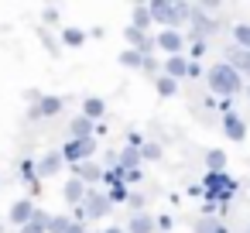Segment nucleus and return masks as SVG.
<instances>
[{"mask_svg":"<svg viewBox=\"0 0 250 233\" xmlns=\"http://www.w3.org/2000/svg\"><path fill=\"white\" fill-rule=\"evenodd\" d=\"M154 89H158V96H175L178 93V83L168 79V76H154Z\"/></svg>","mask_w":250,"mask_h":233,"instance_id":"obj_25","label":"nucleus"},{"mask_svg":"<svg viewBox=\"0 0 250 233\" xmlns=\"http://www.w3.org/2000/svg\"><path fill=\"white\" fill-rule=\"evenodd\" d=\"M127 202H130V206L141 212V206H144V195H141V192H130V199H127Z\"/></svg>","mask_w":250,"mask_h":233,"instance_id":"obj_33","label":"nucleus"},{"mask_svg":"<svg viewBox=\"0 0 250 233\" xmlns=\"http://www.w3.org/2000/svg\"><path fill=\"white\" fill-rule=\"evenodd\" d=\"M154 48H161V52H168V55H185V35L182 31H161L158 38H154Z\"/></svg>","mask_w":250,"mask_h":233,"instance_id":"obj_6","label":"nucleus"},{"mask_svg":"<svg viewBox=\"0 0 250 233\" xmlns=\"http://www.w3.org/2000/svg\"><path fill=\"white\" fill-rule=\"evenodd\" d=\"M223 130H226L229 141H243V137H247V124H243V117H240L236 110L223 117Z\"/></svg>","mask_w":250,"mask_h":233,"instance_id":"obj_12","label":"nucleus"},{"mask_svg":"<svg viewBox=\"0 0 250 233\" xmlns=\"http://www.w3.org/2000/svg\"><path fill=\"white\" fill-rule=\"evenodd\" d=\"M62 106H65V100H62V96H42V100L28 110V117H31V120H42V117H59V113H62Z\"/></svg>","mask_w":250,"mask_h":233,"instance_id":"obj_7","label":"nucleus"},{"mask_svg":"<svg viewBox=\"0 0 250 233\" xmlns=\"http://www.w3.org/2000/svg\"><path fill=\"white\" fill-rule=\"evenodd\" d=\"M188 55H192V59H202V55H206V42H192Z\"/></svg>","mask_w":250,"mask_h":233,"instance_id":"obj_32","label":"nucleus"},{"mask_svg":"<svg viewBox=\"0 0 250 233\" xmlns=\"http://www.w3.org/2000/svg\"><path fill=\"white\" fill-rule=\"evenodd\" d=\"M199 189H202V195H206L209 202H212V199H223V202H229V199L236 195V189H240V185H236V178H233V175H226V171H216V175H206Z\"/></svg>","mask_w":250,"mask_h":233,"instance_id":"obj_3","label":"nucleus"},{"mask_svg":"<svg viewBox=\"0 0 250 233\" xmlns=\"http://www.w3.org/2000/svg\"><path fill=\"white\" fill-rule=\"evenodd\" d=\"M141 69H144V72H154V76H161V62H158V59H154V55H147V59H144V65H141Z\"/></svg>","mask_w":250,"mask_h":233,"instance_id":"obj_31","label":"nucleus"},{"mask_svg":"<svg viewBox=\"0 0 250 233\" xmlns=\"http://www.w3.org/2000/svg\"><path fill=\"white\" fill-rule=\"evenodd\" d=\"M72 178H79L83 185H93V182L103 178V168L93 165V161H83V165H72Z\"/></svg>","mask_w":250,"mask_h":233,"instance_id":"obj_13","label":"nucleus"},{"mask_svg":"<svg viewBox=\"0 0 250 233\" xmlns=\"http://www.w3.org/2000/svg\"><path fill=\"white\" fill-rule=\"evenodd\" d=\"M226 65H233L240 76H250V52H243V48H233V52H229V59H226Z\"/></svg>","mask_w":250,"mask_h":233,"instance_id":"obj_19","label":"nucleus"},{"mask_svg":"<svg viewBox=\"0 0 250 233\" xmlns=\"http://www.w3.org/2000/svg\"><path fill=\"white\" fill-rule=\"evenodd\" d=\"M86 192H89V185H83L79 178H69V182H65V189H62V199H65L69 206H83Z\"/></svg>","mask_w":250,"mask_h":233,"instance_id":"obj_14","label":"nucleus"},{"mask_svg":"<svg viewBox=\"0 0 250 233\" xmlns=\"http://www.w3.org/2000/svg\"><path fill=\"white\" fill-rule=\"evenodd\" d=\"M45 226H48V212H42V209H35V216H31V223H24V226H21V233H48Z\"/></svg>","mask_w":250,"mask_h":233,"instance_id":"obj_22","label":"nucleus"},{"mask_svg":"<svg viewBox=\"0 0 250 233\" xmlns=\"http://www.w3.org/2000/svg\"><path fill=\"white\" fill-rule=\"evenodd\" d=\"M59 154H62V161H69V165H83V161H89V158L96 154V137H83V141L69 137Z\"/></svg>","mask_w":250,"mask_h":233,"instance_id":"obj_4","label":"nucleus"},{"mask_svg":"<svg viewBox=\"0 0 250 233\" xmlns=\"http://www.w3.org/2000/svg\"><path fill=\"white\" fill-rule=\"evenodd\" d=\"M161 76H168V79H188V59L185 55H168L165 62H161Z\"/></svg>","mask_w":250,"mask_h":233,"instance_id":"obj_8","label":"nucleus"},{"mask_svg":"<svg viewBox=\"0 0 250 233\" xmlns=\"http://www.w3.org/2000/svg\"><path fill=\"white\" fill-rule=\"evenodd\" d=\"M62 45H69V48H83V45H86V31H79V28H65V31H62Z\"/></svg>","mask_w":250,"mask_h":233,"instance_id":"obj_24","label":"nucleus"},{"mask_svg":"<svg viewBox=\"0 0 250 233\" xmlns=\"http://www.w3.org/2000/svg\"><path fill=\"white\" fill-rule=\"evenodd\" d=\"M158 158H161V144L147 141V144L141 148V161H158Z\"/></svg>","mask_w":250,"mask_h":233,"instance_id":"obj_30","label":"nucleus"},{"mask_svg":"<svg viewBox=\"0 0 250 233\" xmlns=\"http://www.w3.org/2000/svg\"><path fill=\"white\" fill-rule=\"evenodd\" d=\"M59 168H62V154H59V151L45 154V158L38 161V168H35V171H38V182H42V178H52V175H59Z\"/></svg>","mask_w":250,"mask_h":233,"instance_id":"obj_15","label":"nucleus"},{"mask_svg":"<svg viewBox=\"0 0 250 233\" xmlns=\"http://www.w3.org/2000/svg\"><path fill=\"white\" fill-rule=\"evenodd\" d=\"M233 42H236V48L250 52V24H236L233 28Z\"/></svg>","mask_w":250,"mask_h":233,"instance_id":"obj_27","label":"nucleus"},{"mask_svg":"<svg viewBox=\"0 0 250 233\" xmlns=\"http://www.w3.org/2000/svg\"><path fill=\"white\" fill-rule=\"evenodd\" d=\"M216 28H219V24H216L212 18H202V11H192V38H195V42H206Z\"/></svg>","mask_w":250,"mask_h":233,"instance_id":"obj_10","label":"nucleus"},{"mask_svg":"<svg viewBox=\"0 0 250 233\" xmlns=\"http://www.w3.org/2000/svg\"><path fill=\"white\" fill-rule=\"evenodd\" d=\"M65 233H89V230H86V223H72Z\"/></svg>","mask_w":250,"mask_h":233,"instance_id":"obj_34","label":"nucleus"},{"mask_svg":"<svg viewBox=\"0 0 250 233\" xmlns=\"http://www.w3.org/2000/svg\"><path fill=\"white\" fill-rule=\"evenodd\" d=\"M93 130H96V124H93V120H86L83 113H79V117H72V124H69V134H72L76 141H83V137H93Z\"/></svg>","mask_w":250,"mask_h":233,"instance_id":"obj_17","label":"nucleus"},{"mask_svg":"<svg viewBox=\"0 0 250 233\" xmlns=\"http://www.w3.org/2000/svg\"><path fill=\"white\" fill-rule=\"evenodd\" d=\"M151 24H165V31H178V24H185V18H192V7L182 0H151Z\"/></svg>","mask_w":250,"mask_h":233,"instance_id":"obj_1","label":"nucleus"},{"mask_svg":"<svg viewBox=\"0 0 250 233\" xmlns=\"http://www.w3.org/2000/svg\"><path fill=\"white\" fill-rule=\"evenodd\" d=\"M206 83H209V93H216V96H223V100H233V96L243 89V76H240L233 65H226V62H216V65L209 69Z\"/></svg>","mask_w":250,"mask_h":233,"instance_id":"obj_2","label":"nucleus"},{"mask_svg":"<svg viewBox=\"0 0 250 233\" xmlns=\"http://www.w3.org/2000/svg\"><path fill=\"white\" fill-rule=\"evenodd\" d=\"M154 219L147 216V212H134L130 216V223H127V233H154Z\"/></svg>","mask_w":250,"mask_h":233,"instance_id":"obj_18","label":"nucleus"},{"mask_svg":"<svg viewBox=\"0 0 250 233\" xmlns=\"http://www.w3.org/2000/svg\"><path fill=\"white\" fill-rule=\"evenodd\" d=\"M103 233H127V230H124V226H106Z\"/></svg>","mask_w":250,"mask_h":233,"instance_id":"obj_35","label":"nucleus"},{"mask_svg":"<svg viewBox=\"0 0 250 233\" xmlns=\"http://www.w3.org/2000/svg\"><path fill=\"white\" fill-rule=\"evenodd\" d=\"M69 226H72L69 216H48V226H45V230H48V233H65Z\"/></svg>","mask_w":250,"mask_h":233,"instance_id":"obj_29","label":"nucleus"},{"mask_svg":"<svg viewBox=\"0 0 250 233\" xmlns=\"http://www.w3.org/2000/svg\"><path fill=\"white\" fill-rule=\"evenodd\" d=\"M106 199L117 206V202H127L130 199V189H127V182H113L110 185V192H106Z\"/></svg>","mask_w":250,"mask_h":233,"instance_id":"obj_26","label":"nucleus"},{"mask_svg":"<svg viewBox=\"0 0 250 233\" xmlns=\"http://www.w3.org/2000/svg\"><path fill=\"white\" fill-rule=\"evenodd\" d=\"M247 100H250V89H247Z\"/></svg>","mask_w":250,"mask_h":233,"instance_id":"obj_36","label":"nucleus"},{"mask_svg":"<svg viewBox=\"0 0 250 233\" xmlns=\"http://www.w3.org/2000/svg\"><path fill=\"white\" fill-rule=\"evenodd\" d=\"M247 233H250V226H247Z\"/></svg>","mask_w":250,"mask_h":233,"instance_id":"obj_37","label":"nucleus"},{"mask_svg":"<svg viewBox=\"0 0 250 233\" xmlns=\"http://www.w3.org/2000/svg\"><path fill=\"white\" fill-rule=\"evenodd\" d=\"M195 233H229V230H226L223 219H216V216H202V219L195 223Z\"/></svg>","mask_w":250,"mask_h":233,"instance_id":"obj_21","label":"nucleus"},{"mask_svg":"<svg viewBox=\"0 0 250 233\" xmlns=\"http://www.w3.org/2000/svg\"><path fill=\"white\" fill-rule=\"evenodd\" d=\"M110 209H113V202L106 199V192H100V189H89L86 192V199H83L86 219H103V216H110Z\"/></svg>","mask_w":250,"mask_h":233,"instance_id":"obj_5","label":"nucleus"},{"mask_svg":"<svg viewBox=\"0 0 250 233\" xmlns=\"http://www.w3.org/2000/svg\"><path fill=\"white\" fill-rule=\"evenodd\" d=\"M124 38H127V42H130V48H134V52H141L144 59L154 52V38H151V35H144V31H137V28H130V24H127Z\"/></svg>","mask_w":250,"mask_h":233,"instance_id":"obj_9","label":"nucleus"},{"mask_svg":"<svg viewBox=\"0 0 250 233\" xmlns=\"http://www.w3.org/2000/svg\"><path fill=\"white\" fill-rule=\"evenodd\" d=\"M206 168H209V175H216V171H223V168H226V154H223L219 148H212V151H206Z\"/></svg>","mask_w":250,"mask_h":233,"instance_id":"obj_23","label":"nucleus"},{"mask_svg":"<svg viewBox=\"0 0 250 233\" xmlns=\"http://www.w3.org/2000/svg\"><path fill=\"white\" fill-rule=\"evenodd\" d=\"M31 216H35V202H31V199H18V202L11 206V216H7V219L21 230L24 223H31Z\"/></svg>","mask_w":250,"mask_h":233,"instance_id":"obj_11","label":"nucleus"},{"mask_svg":"<svg viewBox=\"0 0 250 233\" xmlns=\"http://www.w3.org/2000/svg\"><path fill=\"white\" fill-rule=\"evenodd\" d=\"M103 113H106V103L100 96H86L83 100V117L86 120H103Z\"/></svg>","mask_w":250,"mask_h":233,"instance_id":"obj_16","label":"nucleus"},{"mask_svg":"<svg viewBox=\"0 0 250 233\" xmlns=\"http://www.w3.org/2000/svg\"><path fill=\"white\" fill-rule=\"evenodd\" d=\"M130 28H137V31L147 35V28H151V11H147V4H137V7H134V14H130Z\"/></svg>","mask_w":250,"mask_h":233,"instance_id":"obj_20","label":"nucleus"},{"mask_svg":"<svg viewBox=\"0 0 250 233\" xmlns=\"http://www.w3.org/2000/svg\"><path fill=\"white\" fill-rule=\"evenodd\" d=\"M120 65H127V69H141V65H144V55L134 52V48H127V52H120Z\"/></svg>","mask_w":250,"mask_h":233,"instance_id":"obj_28","label":"nucleus"}]
</instances>
